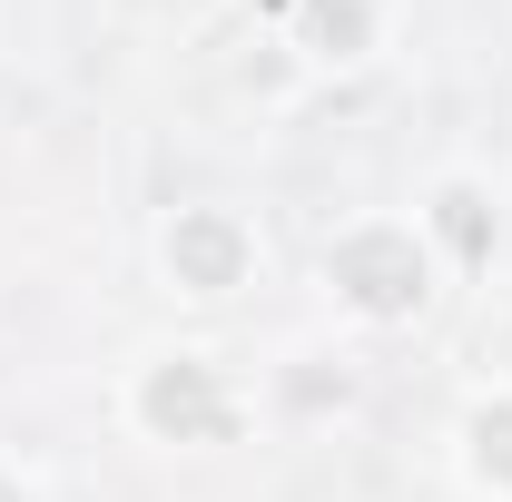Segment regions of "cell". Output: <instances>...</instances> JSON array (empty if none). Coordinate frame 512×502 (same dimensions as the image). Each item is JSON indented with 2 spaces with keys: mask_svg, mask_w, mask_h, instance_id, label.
Masks as SVG:
<instances>
[{
  "mask_svg": "<svg viewBox=\"0 0 512 502\" xmlns=\"http://www.w3.org/2000/svg\"><path fill=\"white\" fill-rule=\"evenodd\" d=\"M0 502H10V493H0Z\"/></svg>",
  "mask_w": 512,
  "mask_h": 502,
  "instance_id": "6da1fadb",
  "label": "cell"
}]
</instances>
